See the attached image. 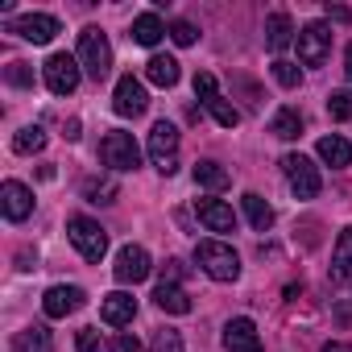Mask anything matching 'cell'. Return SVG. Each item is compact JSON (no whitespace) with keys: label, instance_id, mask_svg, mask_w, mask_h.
<instances>
[{"label":"cell","instance_id":"6da1fadb","mask_svg":"<svg viewBox=\"0 0 352 352\" xmlns=\"http://www.w3.org/2000/svg\"><path fill=\"white\" fill-rule=\"evenodd\" d=\"M195 261H199V270H204L208 278H216V282H236V278H241V257H236V249L224 245V241H199V245H195Z\"/></svg>","mask_w":352,"mask_h":352},{"label":"cell","instance_id":"7a4b0ae2","mask_svg":"<svg viewBox=\"0 0 352 352\" xmlns=\"http://www.w3.org/2000/svg\"><path fill=\"white\" fill-rule=\"evenodd\" d=\"M100 162H104L108 170H116V174H129V170L141 166V145L133 141V133L112 129V133H104V141H100Z\"/></svg>","mask_w":352,"mask_h":352},{"label":"cell","instance_id":"3957f363","mask_svg":"<svg viewBox=\"0 0 352 352\" xmlns=\"http://www.w3.org/2000/svg\"><path fill=\"white\" fill-rule=\"evenodd\" d=\"M79 67L100 83V79H108V71H112V46H108V38L91 25V30H83L79 34Z\"/></svg>","mask_w":352,"mask_h":352},{"label":"cell","instance_id":"277c9868","mask_svg":"<svg viewBox=\"0 0 352 352\" xmlns=\"http://www.w3.org/2000/svg\"><path fill=\"white\" fill-rule=\"evenodd\" d=\"M67 232H71V245L83 253V261H100L108 253V232L91 216H71L67 220Z\"/></svg>","mask_w":352,"mask_h":352},{"label":"cell","instance_id":"5b68a950","mask_svg":"<svg viewBox=\"0 0 352 352\" xmlns=\"http://www.w3.org/2000/svg\"><path fill=\"white\" fill-rule=\"evenodd\" d=\"M149 157H153V166L166 174V179L179 170V129H174L170 120H157L149 129Z\"/></svg>","mask_w":352,"mask_h":352},{"label":"cell","instance_id":"8992f818","mask_svg":"<svg viewBox=\"0 0 352 352\" xmlns=\"http://www.w3.org/2000/svg\"><path fill=\"white\" fill-rule=\"evenodd\" d=\"M195 96H199L204 108L216 116V124H224V129H236V124H241V112L220 96V83H216L212 71H199V75H195Z\"/></svg>","mask_w":352,"mask_h":352},{"label":"cell","instance_id":"52a82bcc","mask_svg":"<svg viewBox=\"0 0 352 352\" xmlns=\"http://www.w3.org/2000/svg\"><path fill=\"white\" fill-rule=\"evenodd\" d=\"M42 79H46V87H50L54 96H71V91L79 87V79H83V67H79V58H71V54H50L46 67H42Z\"/></svg>","mask_w":352,"mask_h":352},{"label":"cell","instance_id":"ba28073f","mask_svg":"<svg viewBox=\"0 0 352 352\" xmlns=\"http://www.w3.org/2000/svg\"><path fill=\"white\" fill-rule=\"evenodd\" d=\"M282 170H286V179H290V187H294L298 199H315V195H319L323 179H319V170H315L311 157H302V153H286V157H282Z\"/></svg>","mask_w":352,"mask_h":352},{"label":"cell","instance_id":"9c48e42d","mask_svg":"<svg viewBox=\"0 0 352 352\" xmlns=\"http://www.w3.org/2000/svg\"><path fill=\"white\" fill-rule=\"evenodd\" d=\"M327 54H331V25L327 21L302 25L298 30V58L307 67H319V63H327Z\"/></svg>","mask_w":352,"mask_h":352},{"label":"cell","instance_id":"30bf717a","mask_svg":"<svg viewBox=\"0 0 352 352\" xmlns=\"http://www.w3.org/2000/svg\"><path fill=\"white\" fill-rule=\"evenodd\" d=\"M58 30H63V25H58V17H50V13H25V17H13V21H9V34L25 38V42H34V46H46Z\"/></svg>","mask_w":352,"mask_h":352},{"label":"cell","instance_id":"8fae6325","mask_svg":"<svg viewBox=\"0 0 352 352\" xmlns=\"http://www.w3.org/2000/svg\"><path fill=\"white\" fill-rule=\"evenodd\" d=\"M145 108H149L145 83L133 79V75H120V79H116V91H112V112H116V116H141Z\"/></svg>","mask_w":352,"mask_h":352},{"label":"cell","instance_id":"7c38bea8","mask_svg":"<svg viewBox=\"0 0 352 352\" xmlns=\"http://www.w3.org/2000/svg\"><path fill=\"white\" fill-rule=\"evenodd\" d=\"M149 253L141 249V245H124L120 253H116V265H112V274H116V282L120 286H137V282H145L149 278Z\"/></svg>","mask_w":352,"mask_h":352},{"label":"cell","instance_id":"4fadbf2b","mask_svg":"<svg viewBox=\"0 0 352 352\" xmlns=\"http://www.w3.org/2000/svg\"><path fill=\"white\" fill-rule=\"evenodd\" d=\"M83 302H87V294H83L79 286H50V290L42 294L46 319H67V315H75Z\"/></svg>","mask_w":352,"mask_h":352},{"label":"cell","instance_id":"5bb4252c","mask_svg":"<svg viewBox=\"0 0 352 352\" xmlns=\"http://www.w3.org/2000/svg\"><path fill=\"white\" fill-rule=\"evenodd\" d=\"M0 208H5V220L21 224V220H30V212H34V191H30L25 183L9 179L5 187H0Z\"/></svg>","mask_w":352,"mask_h":352},{"label":"cell","instance_id":"9a60e30c","mask_svg":"<svg viewBox=\"0 0 352 352\" xmlns=\"http://www.w3.org/2000/svg\"><path fill=\"white\" fill-rule=\"evenodd\" d=\"M224 348H228V352H265V348H261V336H257V323L245 319V315L228 319V327H224Z\"/></svg>","mask_w":352,"mask_h":352},{"label":"cell","instance_id":"2e32d148","mask_svg":"<svg viewBox=\"0 0 352 352\" xmlns=\"http://www.w3.org/2000/svg\"><path fill=\"white\" fill-rule=\"evenodd\" d=\"M133 315H137V298H133V294L112 290V294L100 298V319H104L108 327H124V323H133Z\"/></svg>","mask_w":352,"mask_h":352},{"label":"cell","instance_id":"e0dca14e","mask_svg":"<svg viewBox=\"0 0 352 352\" xmlns=\"http://www.w3.org/2000/svg\"><path fill=\"white\" fill-rule=\"evenodd\" d=\"M195 212L208 224V232H236V212L224 199H195Z\"/></svg>","mask_w":352,"mask_h":352},{"label":"cell","instance_id":"ac0fdd59","mask_svg":"<svg viewBox=\"0 0 352 352\" xmlns=\"http://www.w3.org/2000/svg\"><path fill=\"white\" fill-rule=\"evenodd\" d=\"M153 302H157L166 315H187V311H191V294H187L183 286H174V282H157Z\"/></svg>","mask_w":352,"mask_h":352},{"label":"cell","instance_id":"d6986e66","mask_svg":"<svg viewBox=\"0 0 352 352\" xmlns=\"http://www.w3.org/2000/svg\"><path fill=\"white\" fill-rule=\"evenodd\" d=\"M315 153H319V157H323L331 170H344V166H352V145H348L340 133H331V137H319Z\"/></svg>","mask_w":352,"mask_h":352},{"label":"cell","instance_id":"ffe728a7","mask_svg":"<svg viewBox=\"0 0 352 352\" xmlns=\"http://www.w3.org/2000/svg\"><path fill=\"white\" fill-rule=\"evenodd\" d=\"M241 208H245V220L253 224V232H270V228H274V208H270L257 191H245V195H241Z\"/></svg>","mask_w":352,"mask_h":352},{"label":"cell","instance_id":"44dd1931","mask_svg":"<svg viewBox=\"0 0 352 352\" xmlns=\"http://www.w3.org/2000/svg\"><path fill=\"white\" fill-rule=\"evenodd\" d=\"M331 282H352V224L340 232L336 253H331Z\"/></svg>","mask_w":352,"mask_h":352},{"label":"cell","instance_id":"7402d4cb","mask_svg":"<svg viewBox=\"0 0 352 352\" xmlns=\"http://www.w3.org/2000/svg\"><path fill=\"white\" fill-rule=\"evenodd\" d=\"M162 34H170V30L162 25L157 13H141V17H133V34H129V38H133L137 46H157Z\"/></svg>","mask_w":352,"mask_h":352},{"label":"cell","instance_id":"603a6c76","mask_svg":"<svg viewBox=\"0 0 352 352\" xmlns=\"http://www.w3.org/2000/svg\"><path fill=\"white\" fill-rule=\"evenodd\" d=\"M290 42H294V21L286 13H270V21H265V46L282 54Z\"/></svg>","mask_w":352,"mask_h":352},{"label":"cell","instance_id":"cb8c5ba5","mask_svg":"<svg viewBox=\"0 0 352 352\" xmlns=\"http://www.w3.org/2000/svg\"><path fill=\"white\" fill-rule=\"evenodd\" d=\"M145 79L153 87H174V83H179V63H174L170 54H153L145 63Z\"/></svg>","mask_w":352,"mask_h":352},{"label":"cell","instance_id":"d4e9b609","mask_svg":"<svg viewBox=\"0 0 352 352\" xmlns=\"http://www.w3.org/2000/svg\"><path fill=\"white\" fill-rule=\"evenodd\" d=\"M195 183H199L204 191H224V187H228V170H224L220 162L204 157V162H195Z\"/></svg>","mask_w":352,"mask_h":352},{"label":"cell","instance_id":"484cf974","mask_svg":"<svg viewBox=\"0 0 352 352\" xmlns=\"http://www.w3.org/2000/svg\"><path fill=\"white\" fill-rule=\"evenodd\" d=\"M270 133L278 141H294V137H302V116L294 108H278V116L270 120Z\"/></svg>","mask_w":352,"mask_h":352},{"label":"cell","instance_id":"4316f807","mask_svg":"<svg viewBox=\"0 0 352 352\" xmlns=\"http://www.w3.org/2000/svg\"><path fill=\"white\" fill-rule=\"evenodd\" d=\"M116 195H120L116 179H87V183H83V199H87V204H112Z\"/></svg>","mask_w":352,"mask_h":352},{"label":"cell","instance_id":"83f0119b","mask_svg":"<svg viewBox=\"0 0 352 352\" xmlns=\"http://www.w3.org/2000/svg\"><path fill=\"white\" fill-rule=\"evenodd\" d=\"M13 352H50V331L38 323V327H30V331H21L17 340H13Z\"/></svg>","mask_w":352,"mask_h":352},{"label":"cell","instance_id":"f1b7e54d","mask_svg":"<svg viewBox=\"0 0 352 352\" xmlns=\"http://www.w3.org/2000/svg\"><path fill=\"white\" fill-rule=\"evenodd\" d=\"M42 149H46V133H42L38 124L21 129V133L13 137V153H25V157H30V153H42Z\"/></svg>","mask_w":352,"mask_h":352},{"label":"cell","instance_id":"f546056e","mask_svg":"<svg viewBox=\"0 0 352 352\" xmlns=\"http://www.w3.org/2000/svg\"><path fill=\"white\" fill-rule=\"evenodd\" d=\"M327 116H331V120H352V87L327 96Z\"/></svg>","mask_w":352,"mask_h":352},{"label":"cell","instance_id":"4dcf8cb0","mask_svg":"<svg viewBox=\"0 0 352 352\" xmlns=\"http://www.w3.org/2000/svg\"><path fill=\"white\" fill-rule=\"evenodd\" d=\"M149 352H183V336L174 331V327H157V331H153Z\"/></svg>","mask_w":352,"mask_h":352},{"label":"cell","instance_id":"1f68e13d","mask_svg":"<svg viewBox=\"0 0 352 352\" xmlns=\"http://www.w3.org/2000/svg\"><path fill=\"white\" fill-rule=\"evenodd\" d=\"M5 83L9 87H34V67L30 63H9L5 67Z\"/></svg>","mask_w":352,"mask_h":352},{"label":"cell","instance_id":"d6a6232c","mask_svg":"<svg viewBox=\"0 0 352 352\" xmlns=\"http://www.w3.org/2000/svg\"><path fill=\"white\" fill-rule=\"evenodd\" d=\"M274 79H278L282 87H298V83H302V71H298L294 63H286V58H278V63H274Z\"/></svg>","mask_w":352,"mask_h":352},{"label":"cell","instance_id":"836d02e7","mask_svg":"<svg viewBox=\"0 0 352 352\" xmlns=\"http://www.w3.org/2000/svg\"><path fill=\"white\" fill-rule=\"evenodd\" d=\"M75 348H79V352H112V348L100 340V331H96V327H83V331L75 336Z\"/></svg>","mask_w":352,"mask_h":352},{"label":"cell","instance_id":"e575fe53","mask_svg":"<svg viewBox=\"0 0 352 352\" xmlns=\"http://www.w3.org/2000/svg\"><path fill=\"white\" fill-rule=\"evenodd\" d=\"M170 38H174V46H195L199 30L191 21H170Z\"/></svg>","mask_w":352,"mask_h":352},{"label":"cell","instance_id":"d590c367","mask_svg":"<svg viewBox=\"0 0 352 352\" xmlns=\"http://www.w3.org/2000/svg\"><path fill=\"white\" fill-rule=\"evenodd\" d=\"M183 278H187V265H183L179 257H170V261L162 265V282H174V286H179Z\"/></svg>","mask_w":352,"mask_h":352},{"label":"cell","instance_id":"8d00e7d4","mask_svg":"<svg viewBox=\"0 0 352 352\" xmlns=\"http://www.w3.org/2000/svg\"><path fill=\"white\" fill-rule=\"evenodd\" d=\"M112 352H141V340L137 336H116V348Z\"/></svg>","mask_w":352,"mask_h":352},{"label":"cell","instance_id":"74e56055","mask_svg":"<svg viewBox=\"0 0 352 352\" xmlns=\"http://www.w3.org/2000/svg\"><path fill=\"white\" fill-rule=\"evenodd\" d=\"M327 17H331V21H352V13H348V9H344V5H336V9H331V5H327Z\"/></svg>","mask_w":352,"mask_h":352},{"label":"cell","instance_id":"f35d334b","mask_svg":"<svg viewBox=\"0 0 352 352\" xmlns=\"http://www.w3.org/2000/svg\"><path fill=\"white\" fill-rule=\"evenodd\" d=\"M79 129H83L79 120H67V141H79Z\"/></svg>","mask_w":352,"mask_h":352},{"label":"cell","instance_id":"ab89813d","mask_svg":"<svg viewBox=\"0 0 352 352\" xmlns=\"http://www.w3.org/2000/svg\"><path fill=\"white\" fill-rule=\"evenodd\" d=\"M323 352H352V344H323Z\"/></svg>","mask_w":352,"mask_h":352},{"label":"cell","instance_id":"60d3db41","mask_svg":"<svg viewBox=\"0 0 352 352\" xmlns=\"http://www.w3.org/2000/svg\"><path fill=\"white\" fill-rule=\"evenodd\" d=\"M344 71H348V79H352V46H348V54H344Z\"/></svg>","mask_w":352,"mask_h":352}]
</instances>
